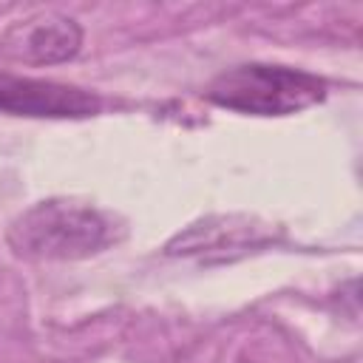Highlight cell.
<instances>
[{
	"mask_svg": "<svg viewBox=\"0 0 363 363\" xmlns=\"http://www.w3.org/2000/svg\"><path fill=\"white\" fill-rule=\"evenodd\" d=\"M6 241L28 261H77L105 250L113 241V224L88 201L45 199L9 224Z\"/></svg>",
	"mask_w": 363,
	"mask_h": 363,
	"instance_id": "obj_1",
	"label": "cell"
},
{
	"mask_svg": "<svg viewBox=\"0 0 363 363\" xmlns=\"http://www.w3.org/2000/svg\"><path fill=\"white\" fill-rule=\"evenodd\" d=\"M326 79L289 65L241 62L210 79L204 96L227 111L250 116H289L326 99Z\"/></svg>",
	"mask_w": 363,
	"mask_h": 363,
	"instance_id": "obj_2",
	"label": "cell"
},
{
	"mask_svg": "<svg viewBox=\"0 0 363 363\" xmlns=\"http://www.w3.org/2000/svg\"><path fill=\"white\" fill-rule=\"evenodd\" d=\"M0 111L14 116H48V119H85L102 111V99L85 88L0 74Z\"/></svg>",
	"mask_w": 363,
	"mask_h": 363,
	"instance_id": "obj_3",
	"label": "cell"
},
{
	"mask_svg": "<svg viewBox=\"0 0 363 363\" xmlns=\"http://www.w3.org/2000/svg\"><path fill=\"white\" fill-rule=\"evenodd\" d=\"M79 45H82L79 23L65 14H54V11L14 23L0 40L3 54H9L11 60L31 62V65L65 62L77 57Z\"/></svg>",
	"mask_w": 363,
	"mask_h": 363,
	"instance_id": "obj_4",
	"label": "cell"
},
{
	"mask_svg": "<svg viewBox=\"0 0 363 363\" xmlns=\"http://www.w3.org/2000/svg\"><path fill=\"white\" fill-rule=\"evenodd\" d=\"M258 244H264V235L258 227H250L247 218L241 224H235L233 216L230 218L221 216V218H207V221L190 224L164 250H167V255L210 258L213 252H218V258H233V255L247 252V247H258Z\"/></svg>",
	"mask_w": 363,
	"mask_h": 363,
	"instance_id": "obj_5",
	"label": "cell"
}]
</instances>
